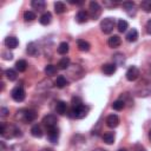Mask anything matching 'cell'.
Listing matches in <instances>:
<instances>
[{"label": "cell", "mask_w": 151, "mask_h": 151, "mask_svg": "<svg viewBox=\"0 0 151 151\" xmlns=\"http://www.w3.org/2000/svg\"><path fill=\"white\" fill-rule=\"evenodd\" d=\"M0 134L4 138H13V137H20L21 131L18 126H15L13 124L1 123L0 124Z\"/></svg>", "instance_id": "cell-1"}, {"label": "cell", "mask_w": 151, "mask_h": 151, "mask_svg": "<svg viewBox=\"0 0 151 151\" xmlns=\"http://www.w3.org/2000/svg\"><path fill=\"white\" fill-rule=\"evenodd\" d=\"M134 93L138 97H147L151 94V80L150 79H143L140 80L134 88Z\"/></svg>", "instance_id": "cell-2"}, {"label": "cell", "mask_w": 151, "mask_h": 151, "mask_svg": "<svg viewBox=\"0 0 151 151\" xmlns=\"http://www.w3.org/2000/svg\"><path fill=\"white\" fill-rule=\"evenodd\" d=\"M37 118V113L33 110L29 109H20L15 113V119L24 122V123H31Z\"/></svg>", "instance_id": "cell-3"}, {"label": "cell", "mask_w": 151, "mask_h": 151, "mask_svg": "<svg viewBox=\"0 0 151 151\" xmlns=\"http://www.w3.org/2000/svg\"><path fill=\"white\" fill-rule=\"evenodd\" d=\"M90 107L86 105H79V106H72V109L68 111V117L70 118H76V119H81L86 117Z\"/></svg>", "instance_id": "cell-4"}, {"label": "cell", "mask_w": 151, "mask_h": 151, "mask_svg": "<svg viewBox=\"0 0 151 151\" xmlns=\"http://www.w3.org/2000/svg\"><path fill=\"white\" fill-rule=\"evenodd\" d=\"M116 26V20L113 18H104L101 21H100V28H101V32L105 33V34H110L113 28Z\"/></svg>", "instance_id": "cell-5"}, {"label": "cell", "mask_w": 151, "mask_h": 151, "mask_svg": "<svg viewBox=\"0 0 151 151\" xmlns=\"http://www.w3.org/2000/svg\"><path fill=\"white\" fill-rule=\"evenodd\" d=\"M101 14V7L97 1H91L88 5V17L93 20L98 19Z\"/></svg>", "instance_id": "cell-6"}, {"label": "cell", "mask_w": 151, "mask_h": 151, "mask_svg": "<svg viewBox=\"0 0 151 151\" xmlns=\"http://www.w3.org/2000/svg\"><path fill=\"white\" fill-rule=\"evenodd\" d=\"M11 97L14 101L17 103H21L24 101L25 97H26V93H25V90L22 88V86H15L12 91H11Z\"/></svg>", "instance_id": "cell-7"}, {"label": "cell", "mask_w": 151, "mask_h": 151, "mask_svg": "<svg viewBox=\"0 0 151 151\" xmlns=\"http://www.w3.org/2000/svg\"><path fill=\"white\" fill-rule=\"evenodd\" d=\"M139 74H140V73H139V70H138L137 66H130V67L127 68L126 73H125L126 79H127L129 81H134V80H137L138 77H139Z\"/></svg>", "instance_id": "cell-8"}, {"label": "cell", "mask_w": 151, "mask_h": 151, "mask_svg": "<svg viewBox=\"0 0 151 151\" xmlns=\"http://www.w3.org/2000/svg\"><path fill=\"white\" fill-rule=\"evenodd\" d=\"M59 134H60V132H59L58 126H54V127H50V129H47V138H48V140H50L51 143H53V144L58 143Z\"/></svg>", "instance_id": "cell-9"}, {"label": "cell", "mask_w": 151, "mask_h": 151, "mask_svg": "<svg viewBox=\"0 0 151 151\" xmlns=\"http://www.w3.org/2000/svg\"><path fill=\"white\" fill-rule=\"evenodd\" d=\"M123 8H124V11L126 12V14L129 17H134L136 13H137L136 4L133 1H124L123 2Z\"/></svg>", "instance_id": "cell-10"}, {"label": "cell", "mask_w": 151, "mask_h": 151, "mask_svg": "<svg viewBox=\"0 0 151 151\" xmlns=\"http://www.w3.org/2000/svg\"><path fill=\"white\" fill-rule=\"evenodd\" d=\"M42 123H44V125H45L47 129H50V127L57 126L58 119H57V117H55L54 114H47V116H45V117L42 118Z\"/></svg>", "instance_id": "cell-11"}, {"label": "cell", "mask_w": 151, "mask_h": 151, "mask_svg": "<svg viewBox=\"0 0 151 151\" xmlns=\"http://www.w3.org/2000/svg\"><path fill=\"white\" fill-rule=\"evenodd\" d=\"M106 125L111 129H114L119 125V117L117 114H110L106 118Z\"/></svg>", "instance_id": "cell-12"}, {"label": "cell", "mask_w": 151, "mask_h": 151, "mask_svg": "<svg viewBox=\"0 0 151 151\" xmlns=\"http://www.w3.org/2000/svg\"><path fill=\"white\" fill-rule=\"evenodd\" d=\"M26 51H27V53H28L29 55H32V57H35V55L39 54V47H38V45H37V42H34V41H31V42L27 44Z\"/></svg>", "instance_id": "cell-13"}, {"label": "cell", "mask_w": 151, "mask_h": 151, "mask_svg": "<svg viewBox=\"0 0 151 151\" xmlns=\"http://www.w3.org/2000/svg\"><path fill=\"white\" fill-rule=\"evenodd\" d=\"M101 71H103L104 74L111 76V74L116 73V71H117V65H114L113 63H112V64H105V65L101 66Z\"/></svg>", "instance_id": "cell-14"}, {"label": "cell", "mask_w": 151, "mask_h": 151, "mask_svg": "<svg viewBox=\"0 0 151 151\" xmlns=\"http://www.w3.org/2000/svg\"><path fill=\"white\" fill-rule=\"evenodd\" d=\"M87 20H88V12L81 9V11H79V12L77 13V15H76V21H77L78 24H85V22H87Z\"/></svg>", "instance_id": "cell-15"}, {"label": "cell", "mask_w": 151, "mask_h": 151, "mask_svg": "<svg viewBox=\"0 0 151 151\" xmlns=\"http://www.w3.org/2000/svg\"><path fill=\"white\" fill-rule=\"evenodd\" d=\"M55 111L60 116L66 114V112H67V104L64 100H58L57 104H55Z\"/></svg>", "instance_id": "cell-16"}, {"label": "cell", "mask_w": 151, "mask_h": 151, "mask_svg": "<svg viewBox=\"0 0 151 151\" xmlns=\"http://www.w3.org/2000/svg\"><path fill=\"white\" fill-rule=\"evenodd\" d=\"M4 42H5L6 47H8V48H11V50L18 47V45H19V40H18L15 37H7Z\"/></svg>", "instance_id": "cell-17"}, {"label": "cell", "mask_w": 151, "mask_h": 151, "mask_svg": "<svg viewBox=\"0 0 151 151\" xmlns=\"http://www.w3.org/2000/svg\"><path fill=\"white\" fill-rule=\"evenodd\" d=\"M107 44H109V46L110 47H112V48H116V47H118L120 44H122V39H120V37L119 35H111L110 38H109V40H107Z\"/></svg>", "instance_id": "cell-18"}, {"label": "cell", "mask_w": 151, "mask_h": 151, "mask_svg": "<svg viewBox=\"0 0 151 151\" xmlns=\"http://www.w3.org/2000/svg\"><path fill=\"white\" fill-rule=\"evenodd\" d=\"M77 46H78L79 51H81V52H87L91 48L90 42L86 41V40H84V39H78L77 40Z\"/></svg>", "instance_id": "cell-19"}, {"label": "cell", "mask_w": 151, "mask_h": 151, "mask_svg": "<svg viewBox=\"0 0 151 151\" xmlns=\"http://www.w3.org/2000/svg\"><path fill=\"white\" fill-rule=\"evenodd\" d=\"M51 21H52V14H51L50 12H45V13H42L41 17L39 18V22H40L41 25H44V26L50 25Z\"/></svg>", "instance_id": "cell-20"}, {"label": "cell", "mask_w": 151, "mask_h": 151, "mask_svg": "<svg viewBox=\"0 0 151 151\" xmlns=\"http://www.w3.org/2000/svg\"><path fill=\"white\" fill-rule=\"evenodd\" d=\"M126 40L129 41V42H134V41H137V39H138V31L136 29V28H131L127 33H126Z\"/></svg>", "instance_id": "cell-21"}, {"label": "cell", "mask_w": 151, "mask_h": 151, "mask_svg": "<svg viewBox=\"0 0 151 151\" xmlns=\"http://www.w3.org/2000/svg\"><path fill=\"white\" fill-rule=\"evenodd\" d=\"M54 84H55V86H57L58 88H64V87H66V86L68 85V80H67L64 76H59V77H57Z\"/></svg>", "instance_id": "cell-22"}, {"label": "cell", "mask_w": 151, "mask_h": 151, "mask_svg": "<svg viewBox=\"0 0 151 151\" xmlns=\"http://www.w3.org/2000/svg\"><path fill=\"white\" fill-rule=\"evenodd\" d=\"M31 134H32L33 137H35V138H41L42 134H44V132H42L40 125H38V124L33 125V126L31 127Z\"/></svg>", "instance_id": "cell-23"}, {"label": "cell", "mask_w": 151, "mask_h": 151, "mask_svg": "<svg viewBox=\"0 0 151 151\" xmlns=\"http://www.w3.org/2000/svg\"><path fill=\"white\" fill-rule=\"evenodd\" d=\"M31 6H32L33 9H37V11H44L46 4H45L44 0H33V1L31 2Z\"/></svg>", "instance_id": "cell-24"}, {"label": "cell", "mask_w": 151, "mask_h": 151, "mask_svg": "<svg viewBox=\"0 0 151 151\" xmlns=\"http://www.w3.org/2000/svg\"><path fill=\"white\" fill-rule=\"evenodd\" d=\"M70 64H71L70 58L64 57V58H61V59L59 60V63H58V68H59V70H67V68L70 67Z\"/></svg>", "instance_id": "cell-25"}, {"label": "cell", "mask_w": 151, "mask_h": 151, "mask_svg": "<svg viewBox=\"0 0 151 151\" xmlns=\"http://www.w3.org/2000/svg\"><path fill=\"white\" fill-rule=\"evenodd\" d=\"M114 139H116V136H114V132H105L103 134V140L104 143L106 144H113L114 143Z\"/></svg>", "instance_id": "cell-26"}, {"label": "cell", "mask_w": 151, "mask_h": 151, "mask_svg": "<svg viewBox=\"0 0 151 151\" xmlns=\"http://www.w3.org/2000/svg\"><path fill=\"white\" fill-rule=\"evenodd\" d=\"M113 64L114 65H119V66H122V65H124L125 64V57H124V54L123 53H116L113 57Z\"/></svg>", "instance_id": "cell-27"}, {"label": "cell", "mask_w": 151, "mask_h": 151, "mask_svg": "<svg viewBox=\"0 0 151 151\" xmlns=\"http://www.w3.org/2000/svg\"><path fill=\"white\" fill-rule=\"evenodd\" d=\"M68 50H70V46H68V44L66 42V41H63V42H60L59 45H58V47H57V51H58V53L59 54H66L67 52H68Z\"/></svg>", "instance_id": "cell-28"}, {"label": "cell", "mask_w": 151, "mask_h": 151, "mask_svg": "<svg viewBox=\"0 0 151 151\" xmlns=\"http://www.w3.org/2000/svg\"><path fill=\"white\" fill-rule=\"evenodd\" d=\"M5 76H6V78H7L9 81H14V80H17L18 73H17L15 70H13V68H8V70L5 71Z\"/></svg>", "instance_id": "cell-29"}, {"label": "cell", "mask_w": 151, "mask_h": 151, "mask_svg": "<svg viewBox=\"0 0 151 151\" xmlns=\"http://www.w3.org/2000/svg\"><path fill=\"white\" fill-rule=\"evenodd\" d=\"M54 11H55L57 14H61V13H64V12L66 11V6H65V4H64L63 1H57V2H54Z\"/></svg>", "instance_id": "cell-30"}, {"label": "cell", "mask_w": 151, "mask_h": 151, "mask_svg": "<svg viewBox=\"0 0 151 151\" xmlns=\"http://www.w3.org/2000/svg\"><path fill=\"white\" fill-rule=\"evenodd\" d=\"M26 68H27V63H26V60L20 59V60H18V61L15 63V70H17V71H19V72H25Z\"/></svg>", "instance_id": "cell-31"}, {"label": "cell", "mask_w": 151, "mask_h": 151, "mask_svg": "<svg viewBox=\"0 0 151 151\" xmlns=\"http://www.w3.org/2000/svg\"><path fill=\"white\" fill-rule=\"evenodd\" d=\"M127 27H129V24H127L126 20H124V19L118 20V22H117V28H118V31H119L120 33L125 32V31L127 29Z\"/></svg>", "instance_id": "cell-32"}, {"label": "cell", "mask_w": 151, "mask_h": 151, "mask_svg": "<svg viewBox=\"0 0 151 151\" xmlns=\"http://www.w3.org/2000/svg\"><path fill=\"white\" fill-rule=\"evenodd\" d=\"M124 107H125V103H124L120 98L117 99V100H114V101L112 103V109L116 110V111H122Z\"/></svg>", "instance_id": "cell-33"}, {"label": "cell", "mask_w": 151, "mask_h": 151, "mask_svg": "<svg viewBox=\"0 0 151 151\" xmlns=\"http://www.w3.org/2000/svg\"><path fill=\"white\" fill-rule=\"evenodd\" d=\"M45 73H46V76H48V77L54 76V74L57 73V67H55L54 65L48 64V65L45 66Z\"/></svg>", "instance_id": "cell-34"}, {"label": "cell", "mask_w": 151, "mask_h": 151, "mask_svg": "<svg viewBox=\"0 0 151 151\" xmlns=\"http://www.w3.org/2000/svg\"><path fill=\"white\" fill-rule=\"evenodd\" d=\"M140 8L146 13L151 12V0H143L140 2Z\"/></svg>", "instance_id": "cell-35"}, {"label": "cell", "mask_w": 151, "mask_h": 151, "mask_svg": "<svg viewBox=\"0 0 151 151\" xmlns=\"http://www.w3.org/2000/svg\"><path fill=\"white\" fill-rule=\"evenodd\" d=\"M35 19V13L32 11H26L24 13V20L25 21H33Z\"/></svg>", "instance_id": "cell-36"}, {"label": "cell", "mask_w": 151, "mask_h": 151, "mask_svg": "<svg viewBox=\"0 0 151 151\" xmlns=\"http://www.w3.org/2000/svg\"><path fill=\"white\" fill-rule=\"evenodd\" d=\"M79 105H83V101L79 97H73L72 98V106H79Z\"/></svg>", "instance_id": "cell-37"}, {"label": "cell", "mask_w": 151, "mask_h": 151, "mask_svg": "<svg viewBox=\"0 0 151 151\" xmlns=\"http://www.w3.org/2000/svg\"><path fill=\"white\" fill-rule=\"evenodd\" d=\"M2 57H4L5 60H12V59H13V54H12L9 51H5V52H2Z\"/></svg>", "instance_id": "cell-38"}, {"label": "cell", "mask_w": 151, "mask_h": 151, "mask_svg": "<svg viewBox=\"0 0 151 151\" xmlns=\"http://www.w3.org/2000/svg\"><path fill=\"white\" fill-rule=\"evenodd\" d=\"M103 4H104V6H107V7H114V6H117V4H118V1H107V0H105V1H103Z\"/></svg>", "instance_id": "cell-39"}, {"label": "cell", "mask_w": 151, "mask_h": 151, "mask_svg": "<svg viewBox=\"0 0 151 151\" xmlns=\"http://www.w3.org/2000/svg\"><path fill=\"white\" fill-rule=\"evenodd\" d=\"M8 113H9V110L7 107H1L0 109V116L1 117H6Z\"/></svg>", "instance_id": "cell-40"}, {"label": "cell", "mask_w": 151, "mask_h": 151, "mask_svg": "<svg viewBox=\"0 0 151 151\" xmlns=\"http://www.w3.org/2000/svg\"><path fill=\"white\" fill-rule=\"evenodd\" d=\"M145 28H146V32L149 33V34H151V19L146 22V26H145Z\"/></svg>", "instance_id": "cell-41"}, {"label": "cell", "mask_w": 151, "mask_h": 151, "mask_svg": "<svg viewBox=\"0 0 151 151\" xmlns=\"http://www.w3.org/2000/svg\"><path fill=\"white\" fill-rule=\"evenodd\" d=\"M134 146H136V147L138 149V150H136V149H134L136 151H145V149H144V147H143L142 145H138V144H137V145H134Z\"/></svg>", "instance_id": "cell-42"}, {"label": "cell", "mask_w": 151, "mask_h": 151, "mask_svg": "<svg viewBox=\"0 0 151 151\" xmlns=\"http://www.w3.org/2000/svg\"><path fill=\"white\" fill-rule=\"evenodd\" d=\"M84 1H70V4H72V5H81Z\"/></svg>", "instance_id": "cell-43"}, {"label": "cell", "mask_w": 151, "mask_h": 151, "mask_svg": "<svg viewBox=\"0 0 151 151\" xmlns=\"http://www.w3.org/2000/svg\"><path fill=\"white\" fill-rule=\"evenodd\" d=\"M41 151H53L52 149H48V147H45V149H42Z\"/></svg>", "instance_id": "cell-44"}, {"label": "cell", "mask_w": 151, "mask_h": 151, "mask_svg": "<svg viewBox=\"0 0 151 151\" xmlns=\"http://www.w3.org/2000/svg\"><path fill=\"white\" fill-rule=\"evenodd\" d=\"M93 151H106V150H104V149H100V147H98V149H96V150H93Z\"/></svg>", "instance_id": "cell-45"}, {"label": "cell", "mask_w": 151, "mask_h": 151, "mask_svg": "<svg viewBox=\"0 0 151 151\" xmlns=\"http://www.w3.org/2000/svg\"><path fill=\"white\" fill-rule=\"evenodd\" d=\"M118 151H127V150H126V149H125V147H120V149H119V150H118Z\"/></svg>", "instance_id": "cell-46"}, {"label": "cell", "mask_w": 151, "mask_h": 151, "mask_svg": "<svg viewBox=\"0 0 151 151\" xmlns=\"http://www.w3.org/2000/svg\"><path fill=\"white\" fill-rule=\"evenodd\" d=\"M149 139H150V142H151V130L149 131Z\"/></svg>", "instance_id": "cell-47"}]
</instances>
